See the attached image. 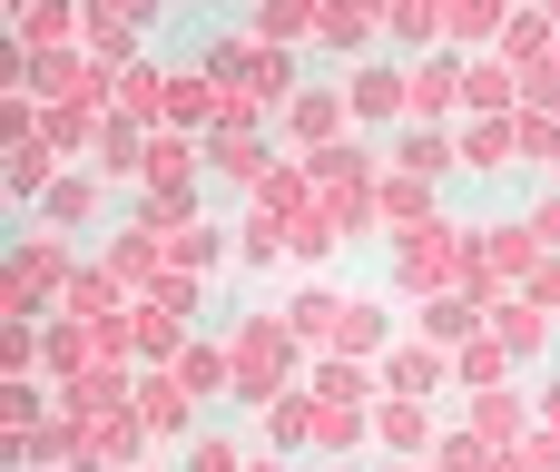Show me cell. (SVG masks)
<instances>
[{"mask_svg": "<svg viewBox=\"0 0 560 472\" xmlns=\"http://www.w3.org/2000/svg\"><path fill=\"white\" fill-rule=\"evenodd\" d=\"M226 355H236V414H266L276 394H305V335L285 325V306H266V315H236V335H226Z\"/></svg>", "mask_w": 560, "mask_h": 472, "instance_id": "cell-1", "label": "cell"}, {"mask_svg": "<svg viewBox=\"0 0 560 472\" xmlns=\"http://www.w3.org/2000/svg\"><path fill=\"white\" fill-rule=\"evenodd\" d=\"M472 246H482V227L433 217V227L394 237V286H404V296H453V286L472 276Z\"/></svg>", "mask_w": 560, "mask_h": 472, "instance_id": "cell-2", "label": "cell"}, {"mask_svg": "<svg viewBox=\"0 0 560 472\" xmlns=\"http://www.w3.org/2000/svg\"><path fill=\"white\" fill-rule=\"evenodd\" d=\"M276 138H285V148H305V158L345 148V138H354V99H345V79H305V89L276 108Z\"/></svg>", "mask_w": 560, "mask_h": 472, "instance_id": "cell-3", "label": "cell"}, {"mask_svg": "<svg viewBox=\"0 0 560 472\" xmlns=\"http://www.w3.org/2000/svg\"><path fill=\"white\" fill-rule=\"evenodd\" d=\"M345 99H354V128H364V138L394 128L404 99H413V59H354V69H345Z\"/></svg>", "mask_w": 560, "mask_h": 472, "instance_id": "cell-4", "label": "cell"}, {"mask_svg": "<svg viewBox=\"0 0 560 472\" xmlns=\"http://www.w3.org/2000/svg\"><path fill=\"white\" fill-rule=\"evenodd\" d=\"M207 177H226V187H246V197H256V187L276 177V138H266V128L217 118V128H207Z\"/></svg>", "mask_w": 560, "mask_h": 472, "instance_id": "cell-5", "label": "cell"}, {"mask_svg": "<svg viewBox=\"0 0 560 472\" xmlns=\"http://www.w3.org/2000/svg\"><path fill=\"white\" fill-rule=\"evenodd\" d=\"M108 197H118V177H98V168H59V187L39 197V227L89 237V227H108Z\"/></svg>", "mask_w": 560, "mask_h": 472, "instance_id": "cell-6", "label": "cell"}, {"mask_svg": "<svg viewBox=\"0 0 560 472\" xmlns=\"http://www.w3.org/2000/svg\"><path fill=\"white\" fill-rule=\"evenodd\" d=\"M69 276H79V256H69V237L30 217V227L10 237V286H30V296H69Z\"/></svg>", "mask_w": 560, "mask_h": 472, "instance_id": "cell-7", "label": "cell"}, {"mask_svg": "<svg viewBox=\"0 0 560 472\" xmlns=\"http://www.w3.org/2000/svg\"><path fill=\"white\" fill-rule=\"evenodd\" d=\"M138 424H148V444H187V434H207V404L177 384V375H138Z\"/></svg>", "mask_w": 560, "mask_h": 472, "instance_id": "cell-8", "label": "cell"}, {"mask_svg": "<svg viewBox=\"0 0 560 472\" xmlns=\"http://www.w3.org/2000/svg\"><path fill=\"white\" fill-rule=\"evenodd\" d=\"M374 444H384L394 463H433V444H443V414H433L423 394H384V404H374Z\"/></svg>", "mask_w": 560, "mask_h": 472, "instance_id": "cell-9", "label": "cell"}, {"mask_svg": "<svg viewBox=\"0 0 560 472\" xmlns=\"http://www.w3.org/2000/svg\"><path fill=\"white\" fill-rule=\"evenodd\" d=\"M374 375H384V394H423V404H433V394H453V345H433V335H404V345H394Z\"/></svg>", "mask_w": 560, "mask_h": 472, "instance_id": "cell-10", "label": "cell"}, {"mask_svg": "<svg viewBox=\"0 0 560 472\" xmlns=\"http://www.w3.org/2000/svg\"><path fill=\"white\" fill-rule=\"evenodd\" d=\"M10 39H20L30 59H49V49H89V0H30V10L10 20Z\"/></svg>", "mask_w": 560, "mask_h": 472, "instance_id": "cell-11", "label": "cell"}, {"mask_svg": "<svg viewBox=\"0 0 560 472\" xmlns=\"http://www.w3.org/2000/svg\"><path fill=\"white\" fill-rule=\"evenodd\" d=\"M59 168H69V158H59L49 138H30V148H10V158H0V197H10L20 217H39V197L59 187Z\"/></svg>", "mask_w": 560, "mask_h": 472, "instance_id": "cell-12", "label": "cell"}, {"mask_svg": "<svg viewBox=\"0 0 560 472\" xmlns=\"http://www.w3.org/2000/svg\"><path fill=\"white\" fill-rule=\"evenodd\" d=\"M502 108H522V69H512L502 49H472V69H463V118H502Z\"/></svg>", "mask_w": 560, "mask_h": 472, "instance_id": "cell-13", "label": "cell"}, {"mask_svg": "<svg viewBox=\"0 0 560 472\" xmlns=\"http://www.w3.org/2000/svg\"><path fill=\"white\" fill-rule=\"evenodd\" d=\"M463 168L472 177H512L522 168V118L502 108V118H463Z\"/></svg>", "mask_w": 560, "mask_h": 472, "instance_id": "cell-14", "label": "cell"}, {"mask_svg": "<svg viewBox=\"0 0 560 472\" xmlns=\"http://www.w3.org/2000/svg\"><path fill=\"white\" fill-rule=\"evenodd\" d=\"M374 217H384V237H413V227H433L443 207H433V177H413V168H384V187H374Z\"/></svg>", "mask_w": 560, "mask_h": 472, "instance_id": "cell-15", "label": "cell"}, {"mask_svg": "<svg viewBox=\"0 0 560 472\" xmlns=\"http://www.w3.org/2000/svg\"><path fill=\"white\" fill-rule=\"evenodd\" d=\"M512 375H522V355H512V345H502L492 325H482L472 345H453V394H502Z\"/></svg>", "mask_w": 560, "mask_h": 472, "instance_id": "cell-16", "label": "cell"}, {"mask_svg": "<svg viewBox=\"0 0 560 472\" xmlns=\"http://www.w3.org/2000/svg\"><path fill=\"white\" fill-rule=\"evenodd\" d=\"M522 0H443V49H502Z\"/></svg>", "mask_w": 560, "mask_h": 472, "instance_id": "cell-17", "label": "cell"}, {"mask_svg": "<svg viewBox=\"0 0 560 472\" xmlns=\"http://www.w3.org/2000/svg\"><path fill=\"white\" fill-rule=\"evenodd\" d=\"M256 39H276V49H295V39H325V0H246L236 10Z\"/></svg>", "mask_w": 560, "mask_h": 472, "instance_id": "cell-18", "label": "cell"}, {"mask_svg": "<svg viewBox=\"0 0 560 472\" xmlns=\"http://www.w3.org/2000/svg\"><path fill=\"white\" fill-rule=\"evenodd\" d=\"M128 355L138 365H167V355H187V315H167V306H128Z\"/></svg>", "mask_w": 560, "mask_h": 472, "instance_id": "cell-19", "label": "cell"}, {"mask_svg": "<svg viewBox=\"0 0 560 472\" xmlns=\"http://www.w3.org/2000/svg\"><path fill=\"white\" fill-rule=\"evenodd\" d=\"M374 404H384V394H374ZM374 404H325V394H315V453L345 463L354 444H374Z\"/></svg>", "mask_w": 560, "mask_h": 472, "instance_id": "cell-20", "label": "cell"}, {"mask_svg": "<svg viewBox=\"0 0 560 472\" xmlns=\"http://www.w3.org/2000/svg\"><path fill=\"white\" fill-rule=\"evenodd\" d=\"M394 168H413V177H463V138H443V128H404L394 138Z\"/></svg>", "mask_w": 560, "mask_h": 472, "instance_id": "cell-21", "label": "cell"}, {"mask_svg": "<svg viewBox=\"0 0 560 472\" xmlns=\"http://www.w3.org/2000/svg\"><path fill=\"white\" fill-rule=\"evenodd\" d=\"M482 325H492V315H482L463 286H453V296H423V315H413V335H433V345H472Z\"/></svg>", "mask_w": 560, "mask_h": 472, "instance_id": "cell-22", "label": "cell"}, {"mask_svg": "<svg viewBox=\"0 0 560 472\" xmlns=\"http://www.w3.org/2000/svg\"><path fill=\"white\" fill-rule=\"evenodd\" d=\"M551 306H532V296H502V306H492V335H502V345H512V355H522V365H532V355H541V345H551Z\"/></svg>", "mask_w": 560, "mask_h": 472, "instance_id": "cell-23", "label": "cell"}, {"mask_svg": "<svg viewBox=\"0 0 560 472\" xmlns=\"http://www.w3.org/2000/svg\"><path fill=\"white\" fill-rule=\"evenodd\" d=\"M118 118H138V128H167V69H158V59L118 69Z\"/></svg>", "mask_w": 560, "mask_h": 472, "instance_id": "cell-24", "label": "cell"}, {"mask_svg": "<svg viewBox=\"0 0 560 472\" xmlns=\"http://www.w3.org/2000/svg\"><path fill=\"white\" fill-rule=\"evenodd\" d=\"M266 453H315V394H276L266 404Z\"/></svg>", "mask_w": 560, "mask_h": 472, "instance_id": "cell-25", "label": "cell"}, {"mask_svg": "<svg viewBox=\"0 0 560 472\" xmlns=\"http://www.w3.org/2000/svg\"><path fill=\"white\" fill-rule=\"evenodd\" d=\"M246 89L266 99V108H285L305 79H295V49H276V39H256V69H246Z\"/></svg>", "mask_w": 560, "mask_h": 472, "instance_id": "cell-26", "label": "cell"}, {"mask_svg": "<svg viewBox=\"0 0 560 472\" xmlns=\"http://www.w3.org/2000/svg\"><path fill=\"white\" fill-rule=\"evenodd\" d=\"M246 463H256V453H236V434H217V424L177 444V472H246Z\"/></svg>", "mask_w": 560, "mask_h": 472, "instance_id": "cell-27", "label": "cell"}, {"mask_svg": "<svg viewBox=\"0 0 560 472\" xmlns=\"http://www.w3.org/2000/svg\"><path fill=\"white\" fill-rule=\"evenodd\" d=\"M167 266H187V276H217V266H226V237L197 217V227H177V237H167Z\"/></svg>", "mask_w": 560, "mask_h": 472, "instance_id": "cell-28", "label": "cell"}, {"mask_svg": "<svg viewBox=\"0 0 560 472\" xmlns=\"http://www.w3.org/2000/svg\"><path fill=\"white\" fill-rule=\"evenodd\" d=\"M148 306H167V315H197V306H207V276H187V266H167Z\"/></svg>", "mask_w": 560, "mask_h": 472, "instance_id": "cell-29", "label": "cell"}, {"mask_svg": "<svg viewBox=\"0 0 560 472\" xmlns=\"http://www.w3.org/2000/svg\"><path fill=\"white\" fill-rule=\"evenodd\" d=\"M0 375H39V325H0Z\"/></svg>", "mask_w": 560, "mask_h": 472, "instance_id": "cell-30", "label": "cell"}, {"mask_svg": "<svg viewBox=\"0 0 560 472\" xmlns=\"http://www.w3.org/2000/svg\"><path fill=\"white\" fill-rule=\"evenodd\" d=\"M532 227H541V246L560 256V187H541V197H532Z\"/></svg>", "mask_w": 560, "mask_h": 472, "instance_id": "cell-31", "label": "cell"}, {"mask_svg": "<svg viewBox=\"0 0 560 472\" xmlns=\"http://www.w3.org/2000/svg\"><path fill=\"white\" fill-rule=\"evenodd\" d=\"M541 434H551V444H560V384H551V394H541Z\"/></svg>", "mask_w": 560, "mask_h": 472, "instance_id": "cell-32", "label": "cell"}, {"mask_svg": "<svg viewBox=\"0 0 560 472\" xmlns=\"http://www.w3.org/2000/svg\"><path fill=\"white\" fill-rule=\"evenodd\" d=\"M404 472H433V463H404Z\"/></svg>", "mask_w": 560, "mask_h": 472, "instance_id": "cell-33", "label": "cell"}, {"mask_svg": "<svg viewBox=\"0 0 560 472\" xmlns=\"http://www.w3.org/2000/svg\"><path fill=\"white\" fill-rule=\"evenodd\" d=\"M158 10H177V0H158Z\"/></svg>", "mask_w": 560, "mask_h": 472, "instance_id": "cell-34", "label": "cell"}, {"mask_svg": "<svg viewBox=\"0 0 560 472\" xmlns=\"http://www.w3.org/2000/svg\"><path fill=\"white\" fill-rule=\"evenodd\" d=\"M551 187H560V168H551Z\"/></svg>", "mask_w": 560, "mask_h": 472, "instance_id": "cell-35", "label": "cell"}]
</instances>
